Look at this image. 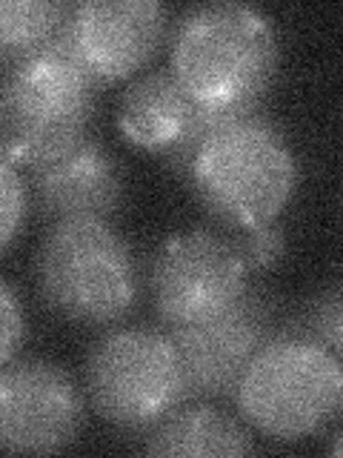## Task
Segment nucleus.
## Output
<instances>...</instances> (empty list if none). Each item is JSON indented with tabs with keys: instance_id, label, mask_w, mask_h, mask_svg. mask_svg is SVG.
I'll return each instance as SVG.
<instances>
[{
	"instance_id": "f257e3e1",
	"label": "nucleus",
	"mask_w": 343,
	"mask_h": 458,
	"mask_svg": "<svg viewBox=\"0 0 343 458\" xmlns=\"http://www.w3.org/2000/svg\"><path fill=\"white\" fill-rule=\"evenodd\" d=\"M280 69V40L261 9L204 4L180 14L169 72L197 106L261 112Z\"/></svg>"
},
{
	"instance_id": "f03ea898",
	"label": "nucleus",
	"mask_w": 343,
	"mask_h": 458,
	"mask_svg": "<svg viewBox=\"0 0 343 458\" xmlns=\"http://www.w3.org/2000/svg\"><path fill=\"white\" fill-rule=\"evenodd\" d=\"M186 183L212 221L240 233L280 218L297 186V157L275 121L249 112L200 143Z\"/></svg>"
},
{
	"instance_id": "7ed1b4c3",
	"label": "nucleus",
	"mask_w": 343,
	"mask_h": 458,
	"mask_svg": "<svg viewBox=\"0 0 343 458\" xmlns=\"http://www.w3.org/2000/svg\"><path fill=\"white\" fill-rule=\"evenodd\" d=\"M35 290L75 327H114L138 304V261L104 218H66L46 229L35 255Z\"/></svg>"
},
{
	"instance_id": "20e7f679",
	"label": "nucleus",
	"mask_w": 343,
	"mask_h": 458,
	"mask_svg": "<svg viewBox=\"0 0 343 458\" xmlns=\"http://www.w3.org/2000/svg\"><path fill=\"white\" fill-rule=\"evenodd\" d=\"M97 89L57 32L40 55L0 78V152L26 169L66 155L89 138Z\"/></svg>"
},
{
	"instance_id": "39448f33",
	"label": "nucleus",
	"mask_w": 343,
	"mask_h": 458,
	"mask_svg": "<svg viewBox=\"0 0 343 458\" xmlns=\"http://www.w3.org/2000/svg\"><path fill=\"white\" fill-rule=\"evenodd\" d=\"M235 404L252 429L275 441H304L340 415V355L278 329L238 381Z\"/></svg>"
},
{
	"instance_id": "423d86ee",
	"label": "nucleus",
	"mask_w": 343,
	"mask_h": 458,
	"mask_svg": "<svg viewBox=\"0 0 343 458\" xmlns=\"http://www.w3.org/2000/svg\"><path fill=\"white\" fill-rule=\"evenodd\" d=\"M86 395L106 424L143 433L186 404L175 344L161 327H118L100 338L83 367Z\"/></svg>"
},
{
	"instance_id": "0eeeda50",
	"label": "nucleus",
	"mask_w": 343,
	"mask_h": 458,
	"mask_svg": "<svg viewBox=\"0 0 343 458\" xmlns=\"http://www.w3.org/2000/svg\"><path fill=\"white\" fill-rule=\"evenodd\" d=\"M249 272L232 238L189 229L157 247L149 267V298L161 329L209 321L247 293Z\"/></svg>"
},
{
	"instance_id": "6e6552de",
	"label": "nucleus",
	"mask_w": 343,
	"mask_h": 458,
	"mask_svg": "<svg viewBox=\"0 0 343 458\" xmlns=\"http://www.w3.org/2000/svg\"><path fill=\"white\" fill-rule=\"evenodd\" d=\"M275 318L278 304L272 293L249 284L247 293L214 318L166 329L180 358L186 401L235 398L255 352L278 333Z\"/></svg>"
},
{
	"instance_id": "1a4fd4ad",
	"label": "nucleus",
	"mask_w": 343,
	"mask_h": 458,
	"mask_svg": "<svg viewBox=\"0 0 343 458\" xmlns=\"http://www.w3.org/2000/svg\"><path fill=\"white\" fill-rule=\"evenodd\" d=\"M86 404L78 381L46 358L0 367V453H61L80 436Z\"/></svg>"
},
{
	"instance_id": "9d476101",
	"label": "nucleus",
	"mask_w": 343,
	"mask_h": 458,
	"mask_svg": "<svg viewBox=\"0 0 343 458\" xmlns=\"http://www.w3.org/2000/svg\"><path fill=\"white\" fill-rule=\"evenodd\" d=\"M169 9L155 0H89L71 4L61 38L97 86L132 78L161 49Z\"/></svg>"
},
{
	"instance_id": "9b49d317",
	"label": "nucleus",
	"mask_w": 343,
	"mask_h": 458,
	"mask_svg": "<svg viewBox=\"0 0 343 458\" xmlns=\"http://www.w3.org/2000/svg\"><path fill=\"white\" fill-rule=\"evenodd\" d=\"M123 190L118 161L95 138H83L66 155L26 169L29 207L49 224L66 218L109 221L121 209Z\"/></svg>"
},
{
	"instance_id": "f8f14e48",
	"label": "nucleus",
	"mask_w": 343,
	"mask_h": 458,
	"mask_svg": "<svg viewBox=\"0 0 343 458\" xmlns=\"http://www.w3.org/2000/svg\"><path fill=\"white\" fill-rule=\"evenodd\" d=\"M143 453L180 458H243L255 453V441L235 415L218 410L212 401H189V407L180 404L149 429Z\"/></svg>"
},
{
	"instance_id": "ddd939ff",
	"label": "nucleus",
	"mask_w": 343,
	"mask_h": 458,
	"mask_svg": "<svg viewBox=\"0 0 343 458\" xmlns=\"http://www.w3.org/2000/svg\"><path fill=\"white\" fill-rule=\"evenodd\" d=\"M197 104L180 89L169 69H155L129 83L123 92L118 126L129 143L163 155L189 126Z\"/></svg>"
},
{
	"instance_id": "4468645a",
	"label": "nucleus",
	"mask_w": 343,
	"mask_h": 458,
	"mask_svg": "<svg viewBox=\"0 0 343 458\" xmlns=\"http://www.w3.org/2000/svg\"><path fill=\"white\" fill-rule=\"evenodd\" d=\"M69 6L61 0H0V78L46 49Z\"/></svg>"
},
{
	"instance_id": "2eb2a0df",
	"label": "nucleus",
	"mask_w": 343,
	"mask_h": 458,
	"mask_svg": "<svg viewBox=\"0 0 343 458\" xmlns=\"http://www.w3.org/2000/svg\"><path fill=\"white\" fill-rule=\"evenodd\" d=\"M340 327H343V298H340V286L332 284L314 295L309 304L300 310L292 321H286L280 329L304 335L314 344H321V347L332 350L335 355H340L343 350Z\"/></svg>"
},
{
	"instance_id": "dca6fc26",
	"label": "nucleus",
	"mask_w": 343,
	"mask_h": 458,
	"mask_svg": "<svg viewBox=\"0 0 343 458\" xmlns=\"http://www.w3.org/2000/svg\"><path fill=\"white\" fill-rule=\"evenodd\" d=\"M29 212L26 181L18 172V164L0 152V255L18 241Z\"/></svg>"
},
{
	"instance_id": "f3484780",
	"label": "nucleus",
	"mask_w": 343,
	"mask_h": 458,
	"mask_svg": "<svg viewBox=\"0 0 343 458\" xmlns=\"http://www.w3.org/2000/svg\"><path fill=\"white\" fill-rule=\"evenodd\" d=\"M232 243L249 276L252 272H266L272 267H278L286 255V233L278 221L240 229V233L232 235Z\"/></svg>"
},
{
	"instance_id": "a211bd4d",
	"label": "nucleus",
	"mask_w": 343,
	"mask_h": 458,
	"mask_svg": "<svg viewBox=\"0 0 343 458\" xmlns=\"http://www.w3.org/2000/svg\"><path fill=\"white\" fill-rule=\"evenodd\" d=\"M23 338H26L23 307L12 286L0 278V367L9 364L18 355Z\"/></svg>"
}]
</instances>
